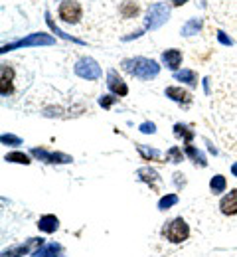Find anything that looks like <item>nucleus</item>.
<instances>
[{
  "label": "nucleus",
  "mask_w": 237,
  "mask_h": 257,
  "mask_svg": "<svg viewBox=\"0 0 237 257\" xmlns=\"http://www.w3.org/2000/svg\"><path fill=\"white\" fill-rule=\"evenodd\" d=\"M174 79L184 81V83H188L190 87H196V85H198V75H196V71H192V69L176 71V73H174Z\"/></svg>",
  "instance_id": "obj_17"
},
{
  "label": "nucleus",
  "mask_w": 237,
  "mask_h": 257,
  "mask_svg": "<svg viewBox=\"0 0 237 257\" xmlns=\"http://www.w3.org/2000/svg\"><path fill=\"white\" fill-rule=\"evenodd\" d=\"M225 186H227V182H225V176H221V174H217V176H213L209 180V188H211L213 194L225 192Z\"/></svg>",
  "instance_id": "obj_21"
},
{
  "label": "nucleus",
  "mask_w": 237,
  "mask_h": 257,
  "mask_svg": "<svg viewBox=\"0 0 237 257\" xmlns=\"http://www.w3.org/2000/svg\"><path fill=\"white\" fill-rule=\"evenodd\" d=\"M170 2H172V4H176V6H182V4H186L188 0H170Z\"/></svg>",
  "instance_id": "obj_31"
},
{
  "label": "nucleus",
  "mask_w": 237,
  "mask_h": 257,
  "mask_svg": "<svg viewBox=\"0 0 237 257\" xmlns=\"http://www.w3.org/2000/svg\"><path fill=\"white\" fill-rule=\"evenodd\" d=\"M121 65L127 73L135 75L138 79H152L160 73V65L148 58H129V60H123Z\"/></svg>",
  "instance_id": "obj_1"
},
{
  "label": "nucleus",
  "mask_w": 237,
  "mask_h": 257,
  "mask_svg": "<svg viewBox=\"0 0 237 257\" xmlns=\"http://www.w3.org/2000/svg\"><path fill=\"white\" fill-rule=\"evenodd\" d=\"M4 161L6 162H20V164H30V157L28 155H24V153H8L6 157H4Z\"/></svg>",
  "instance_id": "obj_25"
},
{
  "label": "nucleus",
  "mask_w": 237,
  "mask_h": 257,
  "mask_svg": "<svg viewBox=\"0 0 237 257\" xmlns=\"http://www.w3.org/2000/svg\"><path fill=\"white\" fill-rule=\"evenodd\" d=\"M217 38H219V42H221V44H225V46H231V44H233V42H231V38H227L223 32H217Z\"/></svg>",
  "instance_id": "obj_30"
},
{
  "label": "nucleus",
  "mask_w": 237,
  "mask_h": 257,
  "mask_svg": "<svg viewBox=\"0 0 237 257\" xmlns=\"http://www.w3.org/2000/svg\"><path fill=\"white\" fill-rule=\"evenodd\" d=\"M178 204V196L176 194H168V196H164V198H160V202H158V210H170L172 206H176Z\"/></svg>",
  "instance_id": "obj_24"
},
{
  "label": "nucleus",
  "mask_w": 237,
  "mask_h": 257,
  "mask_svg": "<svg viewBox=\"0 0 237 257\" xmlns=\"http://www.w3.org/2000/svg\"><path fill=\"white\" fill-rule=\"evenodd\" d=\"M219 210H221L223 216H235L237 214V188H233L227 196L221 198Z\"/></svg>",
  "instance_id": "obj_11"
},
{
  "label": "nucleus",
  "mask_w": 237,
  "mask_h": 257,
  "mask_svg": "<svg viewBox=\"0 0 237 257\" xmlns=\"http://www.w3.org/2000/svg\"><path fill=\"white\" fill-rule=\"evenodd\" d=\"M32 155L40 161L52 162V164H68L73 159L69 155H64V153H48L46 149H32Z\"/></svg>",
  "instance_id": "obj_7"
},
{
  "label": "nucleus",
  "mask_w": 237,
  "mask_h": 257,
  "mask_svg": "<svg viewBox=\"0 0 237 257\" xmlns=\"http://www.w3.org/2000/svg\"><path fill=\"white\" fill-rule=\"evenodd\" d=\"M107 85H109V89L113 91V95H119V97H125L129 93V87H127V83L119 77V73L115 71V69H111L109 73H107Z\"/></svg>",
  "instance_id": "obj_8"
},
{
  "label": "nucleus",
  "mask_w": 237,
  "mask_h": 257,
  "mask_svg": "<svg viewBox=\"0 0 237 257\" xmlns=\"http://www.w3.org/2000/svg\"><path fill=\"white\" fill-rule=\"evenodd\" d=\"M58 14H60V18H62L64 22H68V24H77V22L81 20L83 10H81V4H79V2H75V0H64V2L60 4Z\"/></svg>",
  "instance_id": "obj_5"
},
{
  "label": "nucleus",
  "mask_w": 237,
  "mask_h": 257,
  "mask_svg": "<svg viewBox=\"0 0 237 257\" xmlns=\"http://www.w3.org/2000/svg\"><path fill=\"white\" fill-rule=\"evenodd\" d=\"M140 131H142L144 135H152V133L156 131V125H154V123H142V125H140Z\"/></svg>",
  "instance_id": "obj_29"
},
{
  "label": "nucleus",
  "mask_w": 237,
  "mask_h": 257,
  "mask_svg": "<svg viewBox=\"0 0 237 257\" xmlns=\"http://www.w3.org/2000/svg\"><path fill=\"white\" fill-rule=\"evenodd\" d=\"M136 176H138V180H140V182H146V184H156V182L160 180V176H158V172H156V170H152L150 166H144V168H138V172H136Z\"/></svg>",
  "instance_id": "obj_15"
},
{
  "label": "nucleus",
  "mask_w": 237,
  "mask_h": 257,
  "mask_svg": "<svg viewBox=\"0 0 237 257\" xmlns=\"http://www.w3.org/2000/svg\"><path fill=\"white\" fill-rule=\"evenodd\" d=\"M138 153H140L146 161H150V159H152V161H160V159H162V155H160L156 149H146V147H142V145H138Z\"/></svg>",
  "instance_id": "obj_23"
},
{
  "label": "nucleus",
  "mask_w": 237,
  "mask_h": 257,
  "mask_svg": "<svg viewBox=\"0 0 237 257\" xmlns=\"http://www.w3.org/2000/svg\"><path fill=\"white\" fill-rule=\"evenodd\" d=\"M162 233H164V237L172 241V243H182V241H186L188 239V235H190V227L186 224V220H182V218H174L172 222L164 225V229H162Z\"/></svg>",
  "instance_id": "obj_2"
},
{
  "label": "nucleus",
  "mask_w": 237,
  "mask_h": 257,
  "mask_svg": "<svg viewBox=\"0 0 237 257\" xmlns=\"http://www.w3.org/2000/svg\"><path fill=\"white\" fill-rule=\"evenodd\" d=\"M174 135H176L178 139H184L186 145H190L192 139H194V131L188 127V125H182V123H176V125H174Z\"/></svg>",
  "instance_id": "obj_18"
},
{
  "label": "nucleus",
  "mask_w": 237,
  "mask_h": 257,
  "mask_svg": "<svg viewBox=\"0 0 237 257\" xmlns=\"http://www.w3.org/2000/svg\"><path fill=\"white\" fill-rule=\"evenodd\" d=\"M56 40L48 34H30L28 38H22L14 44H8L2 48V52H10V50H16V48H30V46H54Z\"/></svg>",
  "instance_id": "obj_4"
},
{
  "label": "nucleus",
  "mask_w": 237,
  "mask_h": 257,
  "mask_svg": "<svg viewBox=\"0 0 237 257\" xmlns=\"http://www.w3.org/2000/svg\"><path fill=\"white\" fill-rule=\"evenodd\" d=\"M202 26H203L202 18H192V20H188L182 26V36H194V34H198L202 30Z\"/></svg>",
  "instance_id": "obj_19"
},
{
  "label": "nucleus",
  "mask_w": 237,
  "mask_h": 257,
  "mask_svg": "<svg viewBox=\"0 0 237 257\" xmlns=\"http://www.w3.org/2000/svg\"><path fill=\"white\" fill-rule=\"evenodd\" d=\"M168 16H170L168 6L164 2H156L146 12V24H144V28L146 30H158L168 20Z\"/></svg>",
  "instance_id": "obj_3"
},
{
  "label": "nucleus",
  "mask_w": 237,
  "mask_h": 257,
  "mask_svg": "<svg viewBox=\"0 0 237 257\" xmlns=\"http://www.w3.org/2000/svg\"><path fill=\"white\" fill-rule=\"evenodd\" d=\"M117 99H119V97L105 95V97H101V99H99V105H101V107H105V109H109L113 103H117Z\"/></svg>",
  "instance_id": "obj_27"
},
{
  "label": "nucleus",
  "mask_w": 237,
  "mask_h": 257,
  "mask_svg": "<svg viewBox=\"0 0 237 257\" xmlns=\"http://www.w3.org/2000/svg\"><path fill=\"white\" fill-rule=\"evenodd\" d=\"M12 81H14V71H12V67L2 65V69H0V93L4 97L10 95V93L14 91Z\"/></svg>",
  "instance_id": "obj_10"
},
{
  "label": "nucleus",
  "mask_w": 237,
  "mask_h": 257,
  "mask_svg": "<svg viewBox=\"0 0 237 257\" xmlns=\"http://www.w3.org/2000/svg\"><path fill=\"white\" fill-rule=\"evenodd\" d=\"M62 251V245L60 243H48V245H40L38 249H36L32 255L34 257H60L58 253Z\"/></svg>",
  "instance_id": "obj_16"
},
{
  "label": "nucleus",
  "mask_w": 237,
  "mask_h": 257,
  "mask_svg": "<svg viewBox=\"0 0 237 257\" xmlns=\"http://www.w3.org/2000/svg\"><path fill=\"white\" fill-rule=\"evenodd\" d=\"M119 12L123 14V18H135L136 14H138V6H136L135 2L127 0V2H123V4H121Z\"/></svg>",
  "instance_id": "obj_22"
},
{
  "label": "nucleus",
  "mask_w": 237,
  "mask_h": 257,
  "mask_svg": "<svg viewBox=\"0 0 237 257\" xmlns=\"http://www.w3.org/2000/svg\"><path fill=\"white\" fill-rule=\"evenodd\" d=\"M166 97H170V99L176 101V103H184V105H188V103L192 101V95H190L188 91H184L182 87H176V85L166 87Z\"/></svg>",
  "instance_id": "obj_13"
},
{
  "label": "nucleus",
  "mask_w": 237,
  "mask_h": 257,
  "mask_svg": "<svg viewBox=\"0 0 237 257\" xmlns=\"http://www.w3.org/2000/svg\"><path fill=\"white\" fill-rule=\"evenodd\" d=\"M166 161H170V162H182L184 161V153H182V149L172 147L168 153H166Z\"/></svg>",
  "instance_id": "obj_26"
},
{
  "label": "nucleus",
  "mask_w": 237,
  "mask_h": 257,
  "mask_svg": "<svg viewBox=\"0 0 237 257\" xmlns=\"http://www.w3.org/2000/svg\"><path fill=\"white\" fill-rule=\"evenodd\" d=\"M38 227H40V231H44V233H54V231L60 227V220H58L56 216H52V214L42 216V218L38 220Z\"/></svg>",
  "instance_id": "obj_14"
},
{
  "label": "nucleus",
  "mask_w": 237,
  "mask_h": 257,
  "mask_svg": "<svg viewBox=\"0 0 237 257\" xmlns=\"http://www.w3.org/2000/svg\"><path fill=\"white\" fill-rule=\"evenodd\" d=\"M2 143L4 145H22V141L18 139V137H14V135H2Z\"/></svg>",
  "instance_id": "obj_28"
},
{
  "label": "nucleus",
  "mask_w": 237,
  "mask_h": 257,
  "mask_svg": "<svg viewBox=\"0 0 237 257\" xmlns=\"http://www.w3.org/2000/svg\"><path fill=\"white\" fill-rule=\"evenodd\" d=\"M186 155H188L192 161L196 162V164H200V166H207V161H205L203 153H202V151H198V149H194L192 145H186Z\"/></svg>",
  "instance_id": "obj_20"
},
{
  "label": "nucleus",
  "mask_w": 237,
  "mask_h": 257,
  "mask_svg": "<svg viewBox=\"0 0 237 257\" xmlns=\"http://www.w3.org/2000/svg\"><path fill=\"white\" fill-rule=\"evenodd\" d=\"M75 73L83 79H99L101 77V67L93 58H81L75 64Z\"/></svg>",
  "instance_id": "obj_6"
},
{
  "label": "nucleus",
  "mask_w": 237,
  "mask_h": 257,
  "mask_svg": "<svg viewBox=\"0 0 237 257\" xmlns=\"http://www.w3.org/2000/svg\"><path fill=\"white\" fill-rule=\"evenodd\" d=\"M44 243V239L42 237H32L28 243H22V245H18V247H12V249H8V251H4V255L2 257H22L26 255V253H34L36 245H42Z\"/></svg>",
  "instance_id": "obj_9"
},
{
  "label": "nucleus",
  "mask_w": 237,
  "mask_h": 257,
  "mask_svg": "<svg viewBox=\"0 0 237 257\" xmlns=\"http://www.w3.org/2000/svg\"><path fill=\"white\" fill-rule=\"evenodd\" d=\"M162 62H164V65H166L168 69L176 71V69L180 67V64H182V52H180V50H166V52L162 54Z\"/></svg>",
  "instance_id": "obj_12"
},
{
  "label": "nucleus",
  "mask_w": 237,
  "mask_h": 257,
  "mask_svg": "<svg viewBox=\"0 0 237 257\" xmlns=\"http://www.w3.org/2000/svg\"><path fill=\"white\" fill-rule=\"evenodd\" d=\"M231 172H233V176H237V162L233 164V166H231Z\"/></svg>",
  "instance_id": "obj_32"
}]
</instances>
